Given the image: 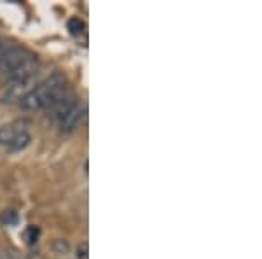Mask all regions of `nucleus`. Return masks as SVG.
<instances>
[{
    "label": "nucleus",
    "mask_w": 262,
    "mask_h": 259,
    "mask_svg": "<svg viewBox=\"0 0 262 259\" xmlns=\"http://www.w3.org/2000/svg\"><path fill=\"white\" fill-rule=\"evenodd\" d=\"M67 91L65 77L61 74H53L35 88H32L23 98L19 100V107L27 112H35V110L49 109L63 93Z\"/></svg>",
    "instance_id": "nucleus-1"
},
{
    "label": "nucleus",
    "mask_w": 262,
    "mask_h": 259,
    "mask_svg": "<svg viewBox=\"0 0 262 259\" xmlns=\"http://www.w3.org/2000/svg\"><path fill=\"white\" fill-rule=\"evenodd\" d=\"M86 114H88V109L86 105L82 104V102L77 100V104L72 107L69 112L65 114V116L61 117L60 121H58V125H60L61 131H65V133H70V131L77 130L79 126L82 125V121L86 119Z\"/></svg>",
    "instance_id": "nucleus-2"
},
{
    "label": "nucleus",
    "mask_w": 262,
    "mask_h": 259,
    "mask_svg": "<svg viewBox=\"0 0 262 259\" xmlns=\"http://www.w3.org/2000/svg\"><path fill=\"white\" fill-rule=\"evenodd\" d=\"M23 131H28V123L23 119H16L12 123H7V125H2L0 126V146L7 147Z\"/></svg>",
    "instance_id": "nucleus-3"
},
{
    "label": "nucleus",
    "mask_w": 262,
    "mask_h": 259,
    "mask_svg": "<svg viewBox=\"0 0 262 259\" xmlns=\"http://www.w3.org/2000/svg\"><path fill=\"white\" fill-rule=\"evenodd\" d=\"M30 140H32L30 133H28V131H23V133L18 135V137L12 140V142L6 147V149L9 151V152H19V151L27 149L28 144H30Z\"/></svg>",
    "instance_id": "nucleus-4"
},
{
    "label": "nucleus",
    "mask_w": 262,
    "mask_h": 259,
    "mask_svg": "<svg viewBox=\"0 0 262 259\" xmlns=\"http://www.w3.org/2000/svg\"><path fill=\"white\" fill-rule=\"evenodd\" d=\"M69 30L72 35H81V33H84V30H86V23L79 18H72L69 21Z\"/></svg>",
    "instance_id": "nucleus-5"
},
{
    "label": "nucleus",
    "mask_w": 262,
    "mask_h": 259,
    "mask_svg": "<svg viewBox=\"0 0 262 259\" xmlns=\"http://www.w3.org/2000/svg\"><path fill=\"white\" fill-rule=\"evenodd\" d=\"M39 235H40V231H39V228H37V226H28L27 229H25V238H27V242L30 245L37 244Z\"/></svg>",
    "instance_id": "nucleus-6"
},
{
    "label": "nucleus",
    "mask_w": 262,
    "mask_h": 259,
    "mask_svg": "<svg viewBox=\"0 0 262 259\" xmlns=\"http://www.w3.org/2000/svg\"><path fill=\"white\" fill-rule=\"evenodd\" d=\"M75 256H77V259H88V245H86V244L77 245V250H75Z\"/></svg>",
    "instance_id": "nucleus-7"
},
{
    "label": "nucleus",
    "mask_w": 262,
    "mask_h": 259,
    "mask_svg": "<svg viewBox=\"0 0 262 259\" xmlns=\"http://www.w3.org/2000/svg\"><path fill=\"white\" fill-rule=\"evenodd\" d=\"M2 221H4V223H7V224L16 223V214H14V212H6V214L2 215Z\"/></svg>",
    "instance_id": "nucleus-8"
}]
</instances>
